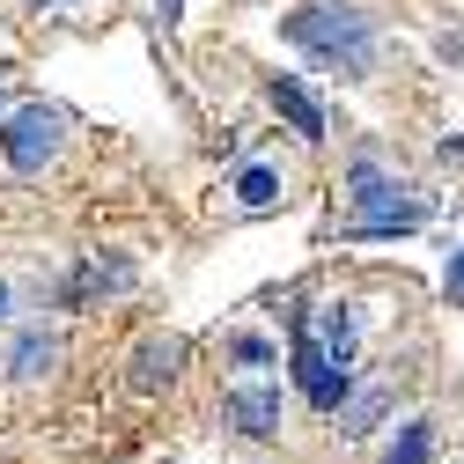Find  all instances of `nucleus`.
I'll return each instance as SVG.
<instances>
[{
	"mask_svg": "<svg viewBox=\"0 0 464 464\" xmlns=\"http://www.w3.org/2000/svg\"><path fill=\"white\" fill-rule=\"evenodd\" d=\"M287 37H295L317 67H332V74H346V82H362L369 74V60H376V30H369V15L362 8H332V0H310V8H295L287 15Z\"/></svg>",
	"mask_w": 464,
	"mask_h": 464,
	"instance_id": "obj_1",
	"label": "nucleus"
},
{
	"mask_svg": "<svg viewBox=\"0 0 464 464\" xmlns=\"http://www.w3.org/2000/svg\"><path fill=\"white\" fill-rule=\"evenodd\" d=\"M346 199H354V237H398V228H420L428 221V199H413V185L383 178L369 155L346 169Z\"/></svg>",
	"mask_w": 464,
	"mask_h": 464,
	"instance_id": "obj_2",
	"label": "nucleus"
},
{
	"mask_svg": "<svg viewBox=\"0 0 464 464\" xmlns=\"http://www.w3.org/2000/svg\"><path fill=\"white\" fill-rule=\"evenodd\" d=\"M60 133H67V119L60 111H44V103H23V111H8V126H0V155H8V169H44L52 155H60Z\"/></svg>",
	"mask_w": 464,
	"mask_h": 464,
	"instance_id": "obj_3",
	"label": "nucleus"
},
{
	"mask_svg": "<svg viewBox=\"0 0 464 464\" xmlns=\"http://www.w3.org/2000/svg\"><path fill=\"white\" fill-rule=\"evenodd\" d=\"M295 383H303V398L317 405V413H339V405H346V362L332 354L303 317H295Z\"/></svg>",
	"mask_w": 464,
	"mask_h": 464,
	"instance_id": "obj_4",
	"label": "nucleus"
},
{
	"mask_svg": "<svg viewBox=\"0 0 464 464\" xmlns=\"http://www.w3.org/2000/svg\"><path fill=\"white\" fill-rule=\"evenodd\" d=\"M228 420L244 435H273L280 428V383H237L228 391Z\"/></svg>",
	"mask_w": 464,
	"mask_h": 464,
	"instance_id": "obj_5",
	"label": "nucleus"
},
{
	"mask_svg": "<svg viewBox=\"0 0 464 464\" xmlns=\"http://www.w3.org/2000/svg\"><path fill=\"white\" fill-rule=\"evenodd\" d=\"M266 96H273V111H280V119L295 126L303 140H324V111L310 103V89H303V82H287V74H273V82H266Z\"/></svg>",
	"mask_w": 464,
	"mask_h": 464,
	"instance_id": "obj_6",
	"label": "nucleus"
},
{
	"mask_svg": "<svg viewBox=\"0 0 464 464\" xmlns=\"http://www.w3.org/2000/svg\"><path fill=\"white\" fill-rule=\"evenodd\" d=\"M169 376H178V339H140V354H133V383H140V391H162Z\"/></svg>",
	"mask_w": 464,
	"mask_h": 464,
	"instance_id": "obj_7",
	"label": "nucleus"
},
{
	"mask_svg": "<svg viewBox=\"0 0 464 464\" xmlns=\"http://www.w3.org/2000/svg\"><path fill=\"white\" fill-rule=\"evenodd\" d=\"M280 199V169H266V162H251L244 178H237V207H251V214H266Z\"/></svg>",
	"mask_w": 464,
	"mask_h": 464,
	"instance_id": "obj_8",
	"label": "nucleus"
},
{
	"mask_svg": "<svg viewBox=\"0 0 464 464\" xmlns=\"http://www.w3.org/2000/svg\"><path fill=\"white\" fill-rule=\"evenodd\" d=\"M428 457H435V428H428V420H405L383 464H428Z\"/></svg>",
	"mask_w": 464,
	"mask_h": 464,
	"instance_id": "obj_9",
	"label": "nucleus"
},
{
	"mask_svg": "<svg viewBox=\"0 0 464 464\" xmlns=\"http://www.w3.org/2000/svg\"><path fill=\"white\" fill-rule=\"evenodd\" d=\"M228 354H237L244 369H258V376L280 362V354H273V339H258V332H237V339H228Z\"/></svg>",
	"mask_w": 464,
	"mask_h": 464,
	"instance_id": "obj_10",
	"label": "nucleus"
},
{
	"mask_svg": "<svg viewBox=\"0 0 464 464\" xmlns=\"http://www.w3.org/2000/svg\"><path fill=\"white\" fill-rule=\"evenodd\" d=\"M44 362H52V339H37V332H30V339L15 346V376H44Z\"/></svg>",
	"mask_w": 464,
	"mask_h": 464,
	"instance_id": "obj_11",
	"label": "nucleus"
},
{
	"mask_svg": "<svg viewBox=\"0 0 464 464\" xmlns=\"http://www.w3.org/2000/svg\"><path fill=\"white\" fill-rule=\"evenodd\" d=\"M442 295H450V303H464V251H457V258H450V273H442Z\"/></svg>",
	"mask_w": 464,
	"mask_h": 464,
	"instance_id": "obj_12",
	"label": "nucleus"
},
{
	"mask_svg": "<svg viewBox=\"0 0 464 464\" xmlns=\"http://www.w3.org/2000/svg\"><path fill=\"white\" fill-rule=\"evenodd\" d=\"M0 317H8V287H0Z\"/></svg>",
	"mask_w": 464,
	"mask_h": 464,
	"instance_id": "obj_13",
	"label": "nucleus"
}]
</instances>
